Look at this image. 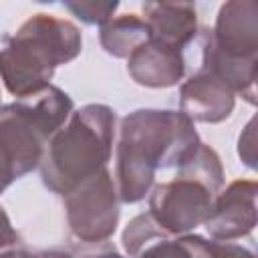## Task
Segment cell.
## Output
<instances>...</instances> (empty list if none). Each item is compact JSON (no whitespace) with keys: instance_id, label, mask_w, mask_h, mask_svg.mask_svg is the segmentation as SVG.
Returning a JSON list of instances; mask_svg holds the SVG:
<instances>
[{"instance_id":"7a4b0ae2","label":"cell","mask_w":258,"mask_h":258,"mask_svg":"<svg viewBox=\"0 0 258 258\" xmlns=\"http://www.w3.org/2000/svg\"><path fill=\"white\" fill-rule=\"evenodd\" d=\"M77 30L67 22L36 18L30 20L20 34L14 38V44L0 54V71L6 79V85L16 95L36 93L52 75V69L73 58L75 54L60 48L46 46H79Z\"/></svg>"},{"instance_id":"8992f818","label":"cell","mask_w":258,"mask_h":258,"mask_svg":"<svg viewBox=\"0 0 258 258\" xmlns=\"http://www.w3.org/2000/svg\"><path fill=\"white\" fill-rule=\"evenodd\" d=\"M8 240H14V234L8 228V220H6V216L0 208V244H8Z\"/></svg>"},{"instance_id":"3957f363","label":"cell","mask_w":258,"mask_h":258,"mask_svg":"<svg viewBox=\"0 0 258 258\" xmlns=\"http://www.w3.org/2000/svg\"><path fill=\"white\" fill-rule=\"evenodd\" d=\"M216 191L214 185L194 179V175H181L179 179L155 189L151 210L167 230L183 232L208 220Z\"/></svg>"},{"instance_id":"ba28073f","label":"cell","mask_w":258,"mask_h":258,"mask_svg":"<svg viewBox=\"0 0 258 258\" xmlns=\"http://www.w3.org/2000/svg\"><path fill=\"white\" fill-rule=\"evenodd\" d=\"M240 258H254V256H252V252H248V250H246V252H244Z\"/></svg>"},{"instance_id":"6da1fadb","label":"cell","mask_w":258,"mask_h":258,"mask_svg":"<svg viewBox=\"0 0 258 258\" xmlns=\"http://www.w3.org/2000/svg\"><path fill=\"white\" fill-rule=\"evenodd\" d=\"M111 111L107 107H85L54 141L46 155L44 183L56 191H67L79 179H87L109 157Z\"/></svg>"},{"instance_id":"52a82bcc","label":"cell","mask_w":258,"mask_h":258,"mask_svg":"<svg viewBox=\"0 0 258 258\" xmlns=\"http://www.w3.org/2000/svg\"><path fill=\"white\" fill-rule=\"evenodd\" d=\"M10 179H14V175H12L10 167L6 165V161H4V159H2V155H0V191H2V187H4Z\"/></svg>"},{"instance_id":"277c9868","label":"cell","mask_w":258,"mask_h":258,"mask_svg":"<svg viewBox=\"0 0 258 258\" xmlns=\"http://www.w3.org/2000/svg\"><path fill=\"white\" fill-rule=\"evenodd\" d=\"M206 224L212 236L224 240L250 234L256 224V181H234L220 196Z\"/></svg>"},{"instance_id":"5b68a950","label":"cell","mask_w":258,"mask_h":258,"mask_svg":"<svg viewBox=\"0 0 258 258\" xmlns=\"http://www.w3.org/2000/svg\"><path fill=\"white\" fill-rule=\"evenodd\" d=\"M183 107L202 121H220L230 115L234 97L232 91L210 71L191 77L183 87Z\"/></svg>"}]
</instances>
